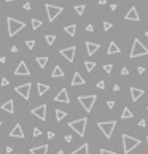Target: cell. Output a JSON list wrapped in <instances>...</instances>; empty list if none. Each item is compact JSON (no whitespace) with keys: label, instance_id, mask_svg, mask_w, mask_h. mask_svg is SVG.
<instances>
[{"label":"cell","instance_id":"6da1fadb","mask_svg":"<svg viewBox=\"0 0 148 154\" xmlns=\"http://www.w3.org/2000/svg\"><path fill=\"white\" fill-rule=\"evenodd\" d=\"M140 56H148V48L145 45H142L139 38H134V43H132V49L129 52V57L131 59H135V57H140Z\"/></svg>","mask_w":148,"mask_h":154},{"label":"cell","instance_id":"7a4b0ae2","mask_svg":"<svg viewBox=\"0 0 148 154\" xmlns=\"http://www.w3.org/2000/svg\"><path fill=\"white\" fill-rule=\"evenodd\" d=\"M121 138H123V149H124V154H129L134 148H137V146L142 143L139 138H135V137H131V135H127V133H123V135H121Z\"/></svg>","mask_w":148,"mask_h":154},{"label":"cell","instance_id":"3957f363","mask_svg":"<svg viewBox=\"0 0 148 154\" xmlns=\"http://www.w3.org/2000/svg\"><path fill=\"white\" fill-rule=\"evenodd\" d=\"M6 26H8V37L16 35L19 30L26 27V24L22 21H18V19H13V18H6Z\"/></svg>","mask_w":148,"mask_h":154},{"label":"cell","instance_id":"277c9868","mask_svg":"<svg viewBox=\"0 0 148 154\" xmlns=\"http://www.w3.org/2000/svg\"><path fill=\"white\" fill-rule=\"evenodd\" d=\"M86 124H88V119L81 118V119H76V121L69 122V127L72 130H75L80 137H83V135H85V132H86Z\"/></svg>","mask_w":148,"mask_h":154},{"label":"cell","instance_id":"5b68a950","mask_svg":"<svg viewBox=\"0 0 148 154\" xmlns=\"http://www.w3.org/2000/svg\"><path fill=\"white\" fill-rule=\"evenodd\" d=\"M97 126H99V129L102 130V133L107 137V138H112L113 130H115V126H116V121H100Z\"/></svg>","mask_w":148,"mask_h":154},{"label":"cell","instance_id":"8992f818","mask_svg":"<svg viewBox=\"0 0 148 154\" xmlns=\"http://www.w3.org/2000/svg\"><path fill=\"white\" fill-rule=\"evenodd\" d=\"M96 100H97V95H80V97H78L80 105H81L88 113L91 111V110H92V106H94V103H96Z\"/></svg>","mask_w":148,"mask_h":154},{"label":"cell","instance_id":"52a82bcc","mask_svg":"<svg viewBox=\"0 0 148 154\" xmlns=\"http://www.w3.org/2000/svg\"><path fill=\"white\" fill-rule=\"evenodd\" d=\"M45 8H46V13H48V21L49 22H53L60 15V13L64 11L62 6H54V5H49V3H46Z\"/></svg>","mask_w":148,"mask_h":154},{"label":"cell","instance_id":"ba28073f","mask_svg":"<svg viewBox=\"0 0 148 154\" xmlns=\"http://www.w3.org/2000/svg\"><path fill=\"white\" fill-rule=\"evenodd\" d=\"M30 88H32V86H30V83H24V84H21V86H16L15 91L18 92L24 100H29L30 99Z\"/></svg>","mask_w":148,"mask_h":154},{"label":"cell","instance_id":"9c48e42d","mask_svg":"<svg viewBox=\"0 0 148 154\" xmlns=\"http://www.w3.org/2000/svg\"><path fill=\"white\" fill-rule=\"evenodd\" d=\"M75 51H76V46H69V48L60 49V56L65 57L69 62H73L75 61Z\"/></svg>","mask_w":148,"mask_h":154},{"label":"cell","instance_id":"30bf717a","mask_svg":"<svg viewBox=\"0 0 148 154\" xmlns=\"http://www.w3.org/2000/svg\"><path fill=\"white\" fill-rule=\"evenodd\" d=\"M30 113H32L35 118H38L40 121H46V105L45 103L40 105V106H37V108H33Z\"/></svg>","mask_w":148,"mask_h":154},{"label":"cell","instance_id":"8fae6325","mask_svg":"<svg viewBox=\"0 0 148 154\" xmlns=\"http://www.w3.org/2000/svg\"><path fill=\"white\" fill-rule=\"evenodd\" d=\"M15 75H16V76H27V75H30V70H29V67L26 65L24 61L19 62L18 68L15 70Z\"/></svg>","mask_w":148,"mask_h":154},{"label":"cell","instance_id":"7c38bea8","mask_svg":"<svg viewBox=\"0 0 148 154\" xmlns=\"http://www.w3.org/2000/svg\"><path fill=\"white\" fill-rule=\"evenodd\" d=\"M10 137L11 138H24V130H22L21 124H15V127L10 132Z\"/></svg>","mask_w":148,"mask_h":154},{"label":"cell","instance_id":"4fadbf2b","mask_svg":"<svg viewBox=\"0 0 148 154\" xmlns=\"http://www.w3.org/2000/svg\"><path fill=\"white\" fill-rule=\"evenodd\" d=\"M56 102L59 103H70V99H69V92H67V89H60L59 94L54 97Z\"/></svg>","mask_w":148,"mask_h":154},{"label":"cell","instance_id":"5bb4252c","mask_svg":"<svg viewBox=\"0 0 148 154\" xmlns=\"http://www.w3.org/2000/svg\"><path fill=\"white\" fill-rule=\"evenodd\" d=\"M124 19H126V21H140V16H139V13H137V8H135V6H132V8H131L129 11L126 13Z\"/></svg>","mask_w":148,"mask_h":154},{"label":"cell","instance_id":"9a60e30c","mask_svg":"<svg viewBox=\"0 0 148 154\" xmlns=\"http://www.w3.org/2000/svg\"><path fill=\"white\" fill-rule=\"evenodd\" d=\"M143 94H145L143 89H140V88H131V97H132V102H137V100H139Z\"/></svg>","mask_w":148,"mask_h":154},{"label":"cell","instance_id":"2e32d148","mask_svg":"<svg viewBox=\"0 0 148 154\" xmlns=\"http://www.w3.org/2000/svg\"><path fill=\"white\" fill-rule=\"evenodd\" d=\"M85 83H86L85 78H83L78 72L73 73V78H72V83H70V84H72V86H81V84H85Z\"/></svg>","mask_w":148,"mask_h":154},{"label":"cell","instance_id":"e0dca14e","mask_svg":"<svg viewBox=\"0 0 148 154\" xmlns=\"http://www.w3.org/2000/svg\"><path fill=\"white\" fill-rule=\"evenodd\" d=\"M99 48H100V45H99V43L86 41V51H88V54H89V56H92V54H94V52H96Z\"/></svg>","mask_w":148,"mask_h":154},{"label":"cell","instance_id":"ac0fdd59","mask_svg":"<svg viewBox=\"0 0 148 154\" xmlns=\"http://www.w3.org/2000/svg\"><path fill=\"white\" fill-rule=\"evenodd\" d=\"M30 154H48V145L35 146V148L30 149Z\"/></svg>","mask_w":148,"mask_h":154},{"label":"cell","instance_id":"d6986e66","mask_svg":"<svg viewBox=\"0 0 148 154\" xmlns=\"http://www.w3.org/2000/svg\"><path fill=\"white\" fill-rule=\"evenodd\" d=\"M0 108H2L3 111H6V113H15V103H13V100H6Z\"/></svg>","mask_w":148,"mask_h":154},{"label":"cell","instance_id":"ffe728a7","mask_svg":"<svg viewBox=\"0 0 148 154\" xmlns=\"http://www.w3.org/2000/svg\"><path fill=\"white\" fill-rule=\"evenodd\" d=\"M118 52H121L120 46L116 45L115 41H112V43L108 45V49H107V54H118Z\"/></svg>","mask_w":148,"mask_h":154},{"label":"cell","instance_id":"44dd1931","mask_svg":"<svg viewBox=\"0 0 148 154\" xmlns=\"http://www.w3.org/2000/svg\"><path fill=\"white\" fill-rule=\"evenodd\" d=\"M72 154H89V145L85 143V145H81L80 148H76Z\"/></svg>","mask_w":148,"mask_h":154},{"label":"cell","instance_id":"7402d4cb","mask_svg":"<svg viewBox=\"0 0 148 154\" xmlns=\"http://www.w3.org/2000/svg\"><path fill=\"white\" fill-rule=\"evenodd\" d=\"M64 30L69 33V37H75V32H76V24H69L64 27Z\"/></svg>","mask_w":148,"mask_h":154},{"label":"cell","instance_id":"603a6c76","mask_svg":"<svg viewBox=\"0 0 148 154\" xmlns=\"http://www.w3.org/2000/svg\"><path fill=\"white\" fill-rule=\"evenodd\" d=\"M53 78H62V76H64V72H62V68H60V67L59 65H56L54 67V70H53Z\"/></svg>","mask_w":148,"mask_h":154},{"label":"cell","instance_id":"cb8c5ba5","mask_svg":"<svg viewBox=\"0 0 148 154\" xmlns=\"http://www.w3.org/2000/svg\"><path fill=\"white\" fill-rule=\"evenodd\" d=\"M37 88H38V94H40V95H43L45 92L49 91V86L48 84H43V83H38V84H37Z\"/></svg>","mask_w":148,"mask_h":154},{"label":"cell","instance_id":"d4e9b609","mask_svg":"<svg viewBox=\"0 0 148 154\" xmlns=\"http://www.w3.org/2000/svg\"><path fill=\"white\" fill-rule=\"evenodd\" d=\"M132 116H134V113H131V110L127 108V106L123 110V113H121V119H131Z\"/></svg>","mask_w":148,"mask_h":154},{"label":"cell","instance_id":"484cf974","mask_svg":"<svg viewBox=\"0 0 148 154\" xmlns=\"http://www.w3.org/2000/svg\"><path fill=\"white\" fill-rule=\"evenodd\" d=\"M54 115H56V121H62V119L67 116V113L64 111V110H56Z\"/></svg>","mask_w":148,"mask_h":154},{"label":"cell","instance_id":"4316f807","mask_svg":"<svg viewBox=\"0 0 148 154\" xmlns=\"http://www.w3.org/2000/svg\"><path fill=\"white\" fill-rule=\"evenodd\" d=\"M37 64H38L42 68H45L46 64H48V57H37Z\"/></svg>","mask_w":148,"mask_h":154},{"label":"cell","instance_id":"83f0119b","mask_svg":"<svg viewBox=\"0 0 148 154\" xmlns=\"http://www.w3.org/2000/svg\"><path fill=\"white\" fill-rule=\"evenodd\" d=\"M94 67H96V62H91V61H86V62H85V68H86V72H92Z\"/></svg>","mask_w":148,"mask_h":154},{"label":"cell","instance_id":"f1b7e54d","mask_svg":"<svg viewBox=\"0 0 148 154\" xmlns=\"http://www.w3.org/2000/svg\"><path fill=\"white\" fill-rule=\"evenodd\" d=\"M30 24H32V29H33V30H37V29H38L40 26L43 24V22L38 21V19H32V21H30Z\"/></svg>","mask_w":148,"mask_h":154},{"label":"cell","instance_id":"f546056e","mask_svg":"<svg viewBox=\"0 0 148 154\" xmlns=\"http://www.w3.org/2000/svg\"><path fill=\"white\" fill-rule=\"evenodd\" d=\"M85 10H86V6H85V5H76V6H75V11L78 13L80 16H83V13H85Z\"/></svg>","mask_w":148,"mask_h":154},{"label":"cell","instance_id":"4dcf8cb0","mask_svg":"<svg viewBox=\"0 0 148 154\" xmlns=\"http://www.w3.org/2000/svg\"><path fill=\"white\" fill-rule=\"evenodd\" d=\"M45 40H46V43H48V45L51 46L53 43H54V40H56V35H46V37H45Z\"/></svg>","mask_w":148,"mask_h":154},{"label":"cell","instance_id":"1f68e13d","mask_svg":"<svg viewBox=\"0 0 148 154\" xmlns=\"http://www.w3.org/2000/svg\"><path fill=\"white\" fill-rule=\"evenodd\" d=\"M112 70H113V64H105L104 65V72L105 73H112Z\"/></svg>","mask_w":148,"mask_h":154},{"label":"cell","instance_id":"d6a6232c","mask_svg":"<svg viewBox=\"0 0 148 154\" xmlns=\"http://www.w3.org/2000/svg\"><path fill=\"white\" fill-rule=\"evenodd\" d=\"M26 46H27L29 49H33V46H35V40H27V41H26Z\"/></svg>","mask_w":148,"mask_h":154},{"label":"cell","instance_id":"836d02e7","mask_svg":"<svg viewBox=\"0 0 148 154\" xmlns=\"http://www.w3.org/2000/svg\"><path fill=\"white\" fill-rule=\"evenodd\" d=\"M113 27V24H112V22H108V21H105V22H104V30H110V29H112Z\"/></svg>","mask_w":148,"mask_h":154},{"label":"cell","instance_id":"e575fe53","mask_svg":"<svg viewBox=\"0 0 148 154\" xmlns=\"http://www.w3.org/2000/svg\"><path fill=\"white\" fill-rule=\"evenodd\" d=\"M100 154H116L115 151H108V149H100Z\"/></svg>","mask_w":148,"mask_h":154},{"label":"cell","instance_id":"d590c367","mask_svg":"<svg viewBox=\"0 0 148 154\" xmlns=\"http://www.w3.org/2000/svg\"><path fill=\"white\" fill-rule=\"evenodd\" d=\"M107 106H108V108H113V106H115V100H108V102H107Z\"/></svg>","mask_w":148,"mask_h":154},{"label":"cell","instance_id":"8d00e7d4","mask_svg":"<svg viewBox=\"0 0 148 154\" xmlns=\"http://www.w3.org/2000/svg\"><path fill=\"white\" fill-rule=\"evenodd\" d=\"M97 88H99V89H105V83L99 81V83H97Z\"/></svg>","mask_w":148,"mask_h":154},{"label":"cell","instance_id":"74e56055","mask_svg":"<svg viewBox=\"0 0 148 154\" xmlns=\"http://www.w3.org/2000/svg\"><path fill=\"white\" fill-rule=\"evenodd\" d=\"M40 133H42V132H40V129H38V127H35V129H33V137H38Z\"/></svg>","mask_w":148,"mask_h":154},{"label":"cell","instance_id":"f35d334b","mask_svg":"<svg viewBox=\"0 0 148 154\" xmlns=\"http://www.w3.org/2000/svg\"><path fill=\"white\" fill-rule=\"evenodd\" d=\"M139 126H140V127H147V121H145V119H140V121H139Z\"/></svg>","mask_w":148,"mask_h":154},{"label":"cell","instance_id":"ab89813d","mask_svg":"<svg viewBox=\"0 0 148 154\" xmlns=\"http://www.w3.org/2000/svg\"><path fill=\"white\" fill-rule=\"evenodd\" d=\"M64 140H65L67 143H70V142H72L73 138H72V135H65V137H64Z\"/></svg>","mask_w":148,"mask_h":154},{"label":"cell","instance_id":"60d3db41","mask_svg":"<svg viewBox=\"0 0 148 154\" xmlns=\"http://www.w3.org/2000/svg\"><path fill=\"white\" fill-rule=\"evenodd\" d=\"M127 73H129V70H127L126 67H123V68H121V75H127Z\"/></svg>","mask_w":148,"mask_h":154},{"label":"cell","instance_id":"b9f144b4","mask_svg":"<svg viewBox=\"0 0 148 154\" xmlns=\"http://www.w3.org/2000/svg\"><path fill=\"white\" fill-rule=\"evenodd\" d=\"M8 84H10V81H8L6 78H3V79H2V86H8Z\"/></svg>","mask_w":148,"mask_h":154},{"label":"cell","instance_id":"7bdbcfd3","mask_svg":"<svg viewBox=\"0 0 148 154\" xmlns=\"http://www.w3.org/2000/svg\"><path fill=\"white\" fill-rule=\"evenodd\" d=\"M86 30H88V32H92V30H94V27H92L91 24H88V26H86Z\"/></svg>","mask_w":148,"mask_h":154},{"label":"cell","instance_id":"ee69618b","mask_svg":"<svg viewBox=\"0 0 148 154\" xmlns=\"http://www.w3.org/2000/svg\"><path fill=\"white\" fill-rule=\"evenodd\" d=\"M137 72H139L140 75H142V73H145V68H143V67H139V68H137Z\"/></svg>","mask_w":148,"mask_h":154},{"label":"cell","instance_id":"f6af8a7d","mask_svg":"<svg viewBox=\"0 0 148 154\" xmlns=\"http://www.w3.org/2000/svg\"><path fill=\"white\" fill-rule=\"evenodd\" d=\"M120 89H121V88H120V84H115V86H113V91H115V92H118Z\"/></svg>","mask_w":148,"mask_h":154},{"label":"cell","instance_id":"bcb514c9","mask_svg":"<svg viewBox=\"0 0 148 154\" xmlns=\"http://www.w3.org/2000/svg\"><path fill=\"white\" fill-rule=\"evenodd\" d=\"M24 10H30V3H29V2L24 3Z\"/></svg>","mask_w":148,"mask_h":154},{"label":"cell","instance_id":"7dc6e473","mask_svg":"<svg viewBox=\"0 0 148 154\" xmlns=\"http://www.w3.org/2000/svg\"><path fill=\"white\" fill-rule=\"evenodd\" d=\"M110 10H112V11H115V10H116V3H112V5H110Z\"/></svg>","mask_w":148,"mask_h":154},{"label":"cell","instance_id":"c3c4849f","mask_svg":"<svg viewBox=\"0 0 148 154\" xmlns=\"http://www.w3.org/2000/svg\"><path fill=\"white\" fill-rule=\"evenodd\" d=\"M46 135H48V138H54V133H53V132H48Z\"/></svg>","mask_w":148,"mask_h":154},{"label":"cell","instance_id":"681fc988","mask_svg":"<svg viewBox=\"0 0 148 154\" xmlns=\"http://www.w3.org/2000/svg\"><path fill=\"white\" fill-rule=\"evenodd\" d=\"M11 52H18V46H11Z\"/></svg>","mask_w":148,"mask_h":154},{"label":"cell","instance_id":"f907efd6","mask_svg":"<svg viewBox=\"0 0 148 154\" xmlns=\"http://www.w3.org/2000/svg\"><path fill=\"white\" fill-rule=\"evenodd\" d=\"M6 153H8V154L13 153V148H11V146H6Z\"/></svg>","mask_w":148,"mask_h":154},{"label":"cell","instance_id":"816d5d0a","mask_svg":"<svg viewBox=\"0 0 148 154\" xmlns=\"http://www.w3.org/2000/svg\"><path fill=\"white\" fill-rule=\"evenodd\" d=\"M107 3V0H99V5H105Z\"/></svg>","mask_w":148,"mask_h":154},{"label":"cell","instance_id":"f5cc1de1","mask_svg":"<svg viewBox=\"0 0 148 154\" xmlns=\"http://www.w3.org/2000/svg\"><path fill=\"white\" fill-rule=\"evenodd\" d=\"M6 62V59L5 57H0V64H5Z\"/></svg>","mask_w":148,"mask_h":154},{"label":"cell","instance_id":"db71d44e","mask_svg":"<svg viewBox=\"0 0 148 154\" xmlns=\"http://www.w3.org/2000/svg\"><path fill=\"white\" fill-rule=\"evenodd\" d=\"M5 2H8V3H10V2H16V0H5Z\"/></svg>","mask_w":148,"mask_h":154},{"label":"cell","instance_id":"11a10c76","mask_svg":"<svg viewBox=\"0 0 148 154\" xmlns=\"http://www.w3.org/2000/svg\"><path fill=\"white\" fill-rule=\"evenodd\" d=\"M56 154H64V151H58V153H56Z\"/></svg>","mask_w":148,"mask_h":154},{"label":"cell","instance_id":"9f6ffc18","mask_svg":"<svg viewBox=\"0 0 148 154\" xmlns=\"http://www.w3.org/2000/svg\"><path fill=\"white\" fill-rule=\"evenodd\" d=\"M145 37H148V30H147V32H145Z\"/></svg>","mask_w":148,"mask_h":154},{"label":"cell","instance_id":"6f0895ef","mask_svg":"<svg viewBox=\"0 0 148 154\" xmlns=\"http://www.w3.org/2000/svg\"><path fill=\"white\" fill-rule=\"evenodd\" d=\"M147 145H148V137H147Z\"/></svg>","mask_w":148,"mask_h":154},{"label":"cell","instance_id":"680465c9","mask_svg":"<svg viewBox=\"0 0 148 154\" xmlns=\"http://www.w3.org/2000/svg\"><path fill=\"white\" fill-rule=\"evenodd\" d=\"M0 127H2V122H0Z\"/></svg>","mask_w":148,"mask_h":154},{"label":"cell","instance_id":"91938a15","mask_svg":"<svg viewBox=\"0 0 148 154\" xmlns=\"http://www.w3.org/2000/svg\"><path fill=\"white\" fill-rule=\"evenodd\" d=\"M147 110H148V106H147Z\"/></svg>","mask_w":148,"mask_h":154}]
</instances>
